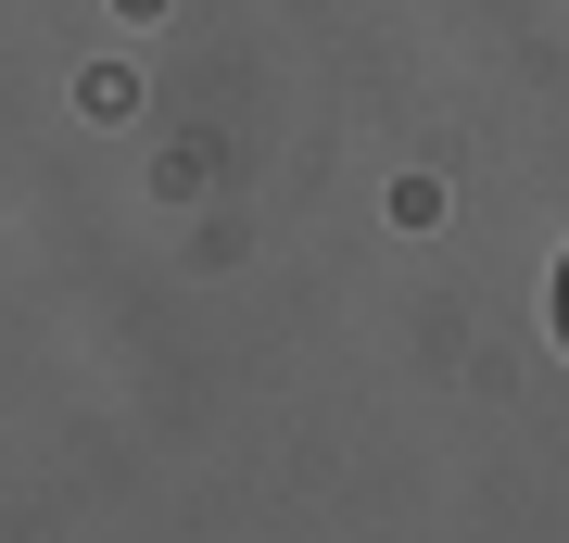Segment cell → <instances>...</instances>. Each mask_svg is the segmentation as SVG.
Segmentation results:
<instances>
[{
  "label": "cell",
  "instance_id": "obj_1",
  "mask_svg": "<svg viewBox=\"0 0 569 543\" xmlns=\"http://www.w3.org/2000/svg\"><path fill=\"white\" fill-rule=\"evenodd\" d=\"M557 342H569V253H557Z\"/></svg>",
  "mask_w": 569,
  "mask_h": 543
}]
</instances>
